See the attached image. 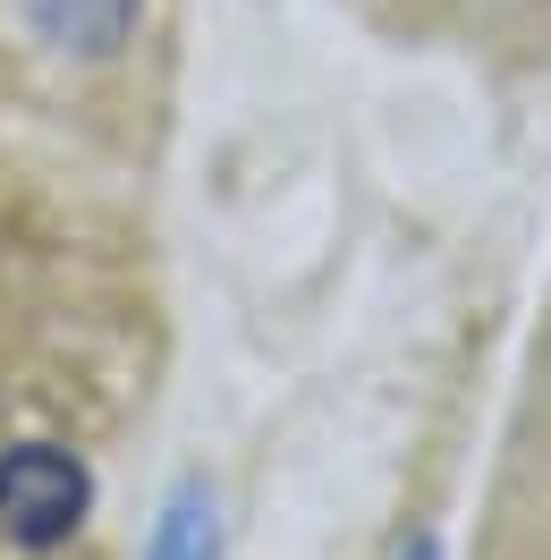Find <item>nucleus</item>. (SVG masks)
<instances>
[{"label":"nucleus","mask_w":551,"mask_h":560,"mask_svg":"<svg viewBox=\"0 0 551 560\" xmlns=\"http://www.w3.org/2000/svg\"><path fill=\"white\" fill-rule=\"evenodd\" d=\"M85 510H94V476H85L77 451H60V442L0 451V526H9L26 552L69 544L77 526H85Z\"/></svg>","instance_id":"nucleus-1"},{"label":"nucleus","mask_w":551,"mask_h":560,"mask_svg":"<svg viewBox=\"0 0 551 560\" xmlns=\"http://www.w3.org/2000/svg\"><path fill=\"white\" fill-rule=\"evenodd\" d=\"M17 9L60 60H110L144 18V0H17Z\"/></svg>","instance_id":"nucleus-2"},{"label":"nucleus","mask_w":551,"mask_h":560,"mask_svg":"<svg viewBox=\"0 0 551 560\" xmlns=\"http://www.w3.org/2000/svg\"><path fill=\"white\" fill-rule=\"evenodd\" d=\"M144 560H221V526H212V492L204 485H178L171 501H162Z\"/></svg>","instance_id":"nucleus-3"},{"label":"nucleus","mask_w":551,"mask_h":560,"mask_svg":"<svg viewBox=\"0 0 551 560\" xmlns=\"http://www.w3.org/2000/svg\"><path fill=\"white\" fill-rule=\"evenodd\" d=\"M408 560H433V544H415V552H408Z\"/></svg>","instance_id":"nucleus-4"}]
</instances>
